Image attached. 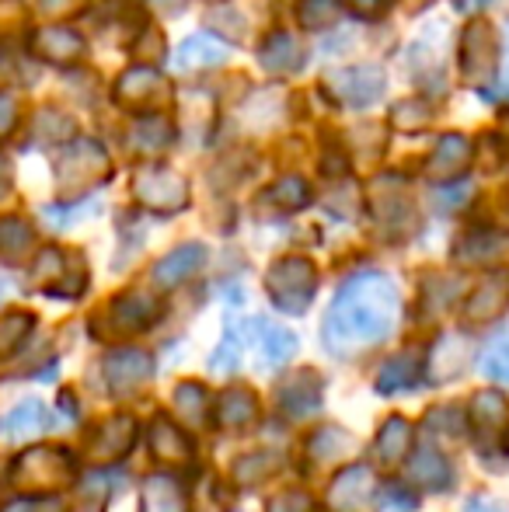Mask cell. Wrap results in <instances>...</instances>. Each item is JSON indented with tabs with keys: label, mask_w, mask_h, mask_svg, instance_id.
I'll return each mask as SVG.
<instances>
[{
	"label": "cell",
	"mask_w": 509,
	"mask_h": 512,
	"mask_svg": "<svg viewBox=\"0 0 509 512\" xmlns=\"http://www.w3.org/2000/svg\"><path fill=\"white\" fill-rule=\"evenodd\" d=\"M398 314L401 293L394 279L384 272H363L335 293L325 324H321V338L332 356H356V352L381 345L398 324Z\"/></svg>",
	"instance_id": "6da1fadb"
},
{
	"label": "cell",
	"mask_w": 509,
	"mask_h": 512,
	"mask_svg": "<svg viewBox=\"0 0 509 512\" xmlns=\"http://www.w3.org/2000/svg\"><path fill=\"white\" fill-rule=\"evenodd\" d=\"M112 161L109 150L98 140H67L56 157V192H60L63 203H77L81 196H88L91 189H98L102 182H109Z\"/></svg>",
	"instance_id": "7a4b0ae2"
},
{
	"label": "cell",
	"mask_w": 509,
	"mask_h": 512,
	"mask_svg": "<svg viewBox=\"0 0 509 512\" xmlns=\"http://www.w3.org/2000/svg\"><path fill=\"white\" fill-rule=\"evenodd\" d=\"M74 478V457L60 446H32V450L18 453L11 474H7V481L25 495H60Z\"/></svg>",
	"instance_id": "3957f363"
},
{
	"label": "cell",
	"mask_w": 509,
	"mask_h": 512,
	"mask_svg": "<svg viewBox=\"0 0 509 512\" xmlns=\"http://www.w3.org/2000/svg\"><path fill=\"white\" fill-rule=\"evenodd\" d=\"M265 290L283 314H304L311 307L314 293H318V269H314L311 258L286 255L272 262V269L265 272Z\"/></svg>",
	"instance_id": "277c9868"
},
{
	"label": "cell",
	"mask_w": 509,
	"mask_h": 512,
	"mask_svg": "<svg viewBox=\"0 0 509 512\" xmlns=\"http://www.w3.org/2000/svg\"><path fill=\"white\" fill-rule=\"evenodd\" d=\"M32 286L49 297L77 300L88 286V265L77 251L42 248L32 262Z\"/></svg>",
	"instance_id": "5b68a950"
},
{
	"label": "cell",
	"mask_w": 509,
	"mask_h": 512,
	"mask_svg": "<svg viewBox=\"0 0 509 512\" xmlns=\"http://www.w3.org/2000/svg\"><path fill=\"white\" fill-rule=\"evenodd\" d=\"M133 196L150 213L171 216L189 206V182H185V175L164 168V164H147L133 175Z\"/></svg>",
	"instance_id": "8992f818"
},
{
	"label": "cell",
	"mask_w": 509,
	"mask_h": 512,
	"mask_svg": "<svg viewBox=\"0 0 509 512\" xmlns=\"http://www.w3.org/2000/svg\"><path fill=\"white\" fill-rule=\"evenodd\" d=\"M457 60H461L464 81L475 84V88H485V84L496 77V70H499V39H496V28H492L485 18L471 21V25L464 28Z\"/></svg>",
	"instance_id": "52a82bcc"
},
{
	"label": "cell",
	"mask_w": 509,
	"mask_h": 512,
	"mask_svg": "<svg viewBox=\"0 0 509 512\" xmlns=\"http://www.w3.org/2000/svg\"><path fill=\"white\" fill-rule=\"evenodd\" d=\"M136 443V418L126 411H116L105 422H98L91 429L88 443H84V460L95 467H109L116 460H123Z\"/></svg>",
	"instance_id": "ba28073f"
},
{
	"label": "cell",
	"mask_w": 509,
	"mask_h": 512,
	"mask_svg": "<svg viewBox=\"0 0 509 512\" xmlns=\"http://www.w3.org/2000/svg\"><path fill=\"white\" fill-rule=\"evenodd\" d=\"M161 300L157 297H147V293H123L116 297L109 307L102 310L98 317V328L95 335H136V331H147L150 324L161 317Z\"/></svg>",
	"instance_id": "9c48e42d"
},
{
	"label": "cell",
	"mask_w": 509,
	"mask_h": 512,
	"mask_svg": "<svg viewBox=\"0 0 509 512\" xmlns=\"http://www.w3.org/2000/svg\"><path fill=\"white\" fill-rule=\"evenodd\" d=\"M112 98H116L119 108L126 112H154L157 105H164L168 91H164V77L154 70V63H136L129 67L123 77L112 88Z\"/></svg>",
	"instance_id": "30bf717a"
},
{
	"label": "cell",
	"mask_w": 509,
	"mask_h": 512,
	"mask_svg": "<svg viewBox=\"0 0 509 512\" xmlns=\"http://www.w3.org/2000/svg\"><path fill=\"white\" fill-rule=\"evenodd\" d=\"M401 185H405L401 178L384 175V178H377V182L370 185V199H367L377 227H384L391 237L408 234V230H412V223H415L412 203H408V196H405V189H401Z\"/></svg>",
	"instance_id": "8fae6325"
},
{
	"label": "cell",
	"mask_w": 509,
	"mask_h": 512,
	"mask_svg": "<svg viewBox=\"0 0 509 512\" xmlns=\"http://www.w3.org/2000/svg\"><path fill=\"white\" fill-rule=\"evenodd\" d=\"M384 70L381 67H346L328 74V91H332L335 102L346 108H367L384 95Z\"/></svg>",
	"instance_id": "7c38bea8"
},
{
	"label": "cell",
	"mask_w": 509,
	"mask_h": 512,
	"mask_svg": "<svg viewBox=\"0 0 509 512\" xmlns=\"http://www.w3.org/2000/svg\"><path fill=\"white\" fill-rule=\"evenodd\" d=\"M102 377L109 384V391L116 398L143 387L150 377H154V356L143 349H112L109 356L102 359Z\"/></svg>",
	"instance_id": "4fadbf2b"
},
{
	"label": "cell",
	"mask_w": 509,
	"mask_h": 512,
	"mask_svg": "<svg viewBox=\"0 0 509 512\" xmlns=\"http://www.w3.org/2000/svg\"><path fill=\"white\" fill-rule=\"evenodd\" d=\"M28 49H32V56H39L42 63L74 67V63H81L84 53H88V42H84V35H77L74 28L42 25L28 35Z\"/></svg>",
	"instance_id": "5bb4252c"
},
{
	"label": "cell",
	"mask_w": 509,
	"mask_h": 512,
	"mask_svg": "<svg viewBox=\"0 0 509 512\" xmlns=\"http://www.w3.org/2000/svg\"><path fill=\"white\" fill-rule=\"evenodd\" d=\"M279 411L293 422H304V418L318 415L321 401H325V384L314 370H297L276 387Z\"/></svg>",
	"instance_id": "9a60e30c"
},
{
	"label": "cell",
	"mask_w": 509,
	"mask_h": 512,
	"mask_svg": "<svg viewBox=\"0 0 509 512\" xmlns=\"http://www.w3.org/2000/svg\"><path fill=\"white\" fill-rule=\"evenodd\" d=\"M471 161H475V143L461 133L440 136V143L433 147L426 161V178L429 182H457L468 175Z\"/></svg>",
	"instance_id": "2e32d148"
},
{
	"label": "cell",
	"mask_w": 509,
	"mask_h": 512,
	"mask_svg": "<svg viewBox=\"0 0 509 512\" xmlns=\"http://www.w3.org/2000/svg\"><path fill=\"white\" fill-rule=\"evenodd\" d=\"M471 363V345L461 335H443L440 342L429 349V356L422 359V380L426 384H447V380L461 377Z\"/></svg>",
	"instance_id": "e0dca14e"
},
{
	"label": "cell",
	"mask_w": 509,
	"mask_h": 512,
	"mask_svg": "<svg viewBox=\"0 0 509 512\" xmlns=\"http://www.w3.org/2000/svg\"><path fill=\"white\" fill-rule=\"evenodd\" d=\"M374 471L367 464H353L346 471L335 474V481L328 485V509L332 512H360L374 499Z\"/></svg>",
	"instance_id": "ac0fdd59"
},
{
	"label": "cell",
	"mask_w": 509,
	"mask_h": 512,
	"mask_svg": "<svg viewBox=\"0 0 509 512\" xmlns=\"http://www.w3.org/2000/svg\"><path fill=\"white\" fill-rule=\"evenodd\" d=\"M509 304V276L506 272H492L485 283H478V290L464 304V321L468 324H492L506 314Z\"/></svg>",
	"instance_id": "d6986e66"
},
{
	"label": "cell",
	"mask_w": 509,
	"mask_h": 512,
	"mask_svg": "<svg viewBox=\"0 0 509 512\" xmlns=\"http://www.w3.org/2000/svg\"><path fill=\"white\" fill-rule=\"evenodd\" d=\"M147 446L150 453H154L157 464H192V443L189 436H185L182 429H178L175 422H171L168 415H157L154 422H150L147 429Z\"/></svg>",
	"instance_id": "ffe728a7"
},
{
	"label": "cell",
	"mask_w": 509,
	"mask_h": 512,
	"mask_svg": "<svg viewBox=\"0 0 509 512\" xmlns=\"http://www.w3.org/2000/svg\"><path fill=\"white\" fill-rule=\"evenodd\" d=\"M509 237L503 230H489V227H475L468 234H461V241L454 244V262L457 265H492L506 255Z\"/></svg>",
	"instance_id": "44dd1931"
},
{
	"label": "cell",
	"mask_w": 509,
	"mask_h": 512,
	"mask_svg": "<svg viewBox=\"0 0 509 512\" xmlns=\"http://www.w3.org/2000/svg\"><path fill=\"white\" fill-rule=\"evenodd\" d=\"M227 56H231V46H224L220 39H213V35H192V39H185L175 49L171 70L175 74H196V70H210L217 63H224Z\"/></svg>",
	"instance_id": "7402d4cb"
},
{
	"label": "cell",
	"mask_w": 509,
	"mask_h": 512,
	"mask_svg": "<svg viewBox=\"0 0 509 512\" xmlns=\"http://www.w3.org/2000/svg\"><path fill=\"white\" fill-rule=\"evenodd\" d=\"M408 478L426 492H447L454 485V467L433 443H422L408 460Z\"/></svg>",
	"instance_id": "603a6c76"
},
{
	"label": "cell",
	"mask_w": 509,
	"mask_h": 512,
	"mask_svg": "<svg viewBox=\"0 0 509 512\" xmlns=\"http://www.w3.org/2000/svg\"><path fill=\"white\" fill-rule=\"evenodd\" d=\"M203 262H206L203 244H196V241L178 244L175 251H168V255L154 265V283L164 286V290H171V286H178V283H185V279L196 276V272L203 269Z\"/></svg>",
	"instance_id": "cb8c5ba5"
},
{
	"label": "cell",
	"mask_w": 509,
	"mask_h": 512,
	"mask_svg": "<svg viewBox=\"0 0 509 512\" xmlns=\"http://www.w3.org/2000/svg\"><path fill=\"white\" fill-rule=\"evenodd\" d=\"M255 418H258V398H255L252 387L234 384V387H227V391L220 394V401H217V425L224 432L248 429V425H255Z\"/></svg>",
	"instance_id": "d4e9b609"
},
{
	"label": "cell",
	"mask_w": 509,
	"mask_h": 512,
	"mask_svg": "<svg viewBox=\"0 0 509 512\" xmlns=\"http://www.w3.org/2000/svg\"><path fill=\"white\" fill-rule=\"evenodd\" d=\"M171 136H175L171 119H164L161 112H143L140 119L129 126V147H133L136 154L157 157L171 147Z\"/></svg>",
	"instance_id": "484cf974"
},
{
	"label": "cell",
	"mask_w": 509,
	"mask_h": 512,
	"mask_svg": "<svg viewBox=\"0 0 509 512\" xmlns=\"http://www.w3.org/2000/svg\"><path fill=\"white\" fill-rule=\"evenodd\" d=\"M258 60L269 74H293L304 63V49H300V39L293 32H272L258 49Z\"/></svg>",
	"instance_id": "4316f807"
},
{
	"label": "cell",
	"mask_w": 509,
	"mask_h": 512,
	"mask_svg": "<svg viewBox=\"0 0 509 512\" xmlns=\"http://www.w3.org/2000/svg\"><path fill=\"white\" fill-rule=\"evenodd\" d=\"M140 512H189V499H185L182 485L168 474L143 481L140 495Z\"/></svg>",
	"instance_id": "83f0119b"
},
{
	"label": "cell",
	"mask_w": 509,
	"mask_h": 512,
	"mask_svg": "<svg viewBox=\"0 0 509 512\" xmlns=\"http://www.w3.org/2000/svg\"><path fill=\"white\" fill-rule=\"evenodd\" d=\"M408 450H412V422L401 415H391L381 425V432H377V443H374L377 460L394 467L408 457Z\"/></svg>",
	"instance_id": "f1b7e54d"
},
{
	"label": "cell",
	"mask_w": 509,
	"mask_h": 512,
	"mask_svg": "<svg viewBox=\"0 0 509 512\" xmlns=\"http://www.w3.org/2000/svg\"><path fill=\"white\" fill-rule=\"evenodd\" d=\"M415 380H422V356L419 352H405V356L387 359L377 373V391L381 394H401L408 387H415Z\"/></svg>",
	"instance_id": "f546056e"
},
{
	"label": "cell",
	"mask_w": 509,
	"mask_h": 512,
	"mask_svg": "<svg viewBox=\"0 0 509 512\" xmlns=\"http://www.w3.org/2000/svg\"><path fill=\"white\" fill-rule=\"evenodd\" d=\"M509 405L503 391H478L471 398V418H475V429L482 432L485 439L499 436V429L506 425Z\"/></svg>",
	"instance_id": "4dcf8cb0"
},
{
	"label": "cell",
	"mask_w": 509,
	"mask_h": 512,
	"mask_svg": "<svg viewBox=\"0 0 509 512\" xmlns=\"http://www.w3.org/2000/svg\"><path fill=\"white\" fill-rule=\"evenodd\" d=\"M255 335H258V349L265 352V366H283L286 359H293V352H297V335H293L290 328H276V324L269 321H252Z\"/></svg>",
	"instance_id": "1f68e13d"
},
{
	"label": "cell",
	"mask_w": 509,
	"mask_h": 512,
	"mask_svg": "<svg viewBox=\"0 0 509 512\" xmlns=\"http://www.w3.org/2000/svg\"><path fill=\"white\" fill-rule=\"evenodd\" d=\"M35 244V234L21 216H0V262L18 265L28 258Z\"/></svg>",
	"instance_id": "d6a6232c"
},
{
	"label": "cell",
	"mask_w": 509,
	"mask_h": 512,
	"mask_svg": "<svg viewBox=\"0 0 509 512\" xmlns=\"http://www.w3.org/2000/svg\"><path fill=\"white\" fill-rule=\"evenodd\" d=\"M349 453H356V439L346 429H339V425H325L307 443V457L318 460V464H332V460L349 457Z\"/></svg>",
	"instance_id": "836d02e7"
},
{
	"label": "cell",
	"mask_w": 509,
	"mask_h": 512,
	"mask_svg": "<svg viewBox=\"0 0 509 512\" xmlns=\"http://www.w3.org/2000/svg\"><path fill=\"white\" fill-rule=\"evenodd\" d=\"M262 199L269 206L283 209V213H297V209H304L311 203V189H307L304 178L286 175V178H279V182H272L269 189L262 192Z\"/></svg>",
	"instance_id": "e575fe53"
},
{
	"label": "cell",
	"mask_w": 509,
	"mask_h": 512,
	"mask_svg": "<svg viewBox=\"0 0 509 512\" xmlns=\"http://www.w3.org/2000/svg\"><path fill=\"white\" fill-rule=\"evenodd\" d=\"M276 471H279V453L262 450V453H248V457H241L238 464H234L231 478H234V485L252 488V485H262V481H269Z\"/></svg>",
	"instance_id": "d590c367"
},
{
	"label": "cell",
	"mask_w": 509,
	"mask_h": 512,
	"mask_svg": "<svg viewBox=\"0 0 509 512\" xmlns=\"http://www.w3.org/2000/svg\"><path fill=\"white\" fill-rule=\"evenodd\" d=\"M342 18V0H300L297 21L307 32H328Z\"/></svg>",
	"instance_id": "8d00e7d4"
},
{
	"label": "cell",
	"mask_w": 509,
	"mask_h": 512,
	"mask_svg": "<svg viewBox=\"0 0 509 512\" xmlns=\"http://www.w3.org/2000/svg\"><path fill=\"white\" fill-rule=\"evenodd\" d=\"M422 429L433 439H461V436H468V418H464V411L457 405H440L429 411Z\"/></svg>",
	"instance_id": "74e56055"
},
{
	"label": "cell",
	"mask_w": 509,
	"mask_h": 512,
	"mask_svg": "<svg viewBox=\"0 0 509 512\" xmlns=\"http://www.w3.org/2000/svg\"><path fill=\"white\" fill-rule=\"evenodd\" d=\"M42 425H46V411H42L39 401H25V405H18L7 415L4 429L11 439H32L42 432Z\"/></svg>",
	"instance_id": "f35d334b"
},
{
	"label": "cell",
	"mask_w": 509,
	"mask_h": 512,
	"mask_svg": "<svg viewBox=\"0 0 509 512\" xmlns=\"http://www.w3.org/2000/svg\"><path fill=\"white\" fill-rule=\"evenodd\" d=\"M175 415L189 425H206V391L192 380L175 387Z\"/></svg>",
	"instance_id": "ab89813d"
},
{
	"label": "cell",
	"mask_w": 509,
	"mask_h": 512,
	"mask_svg": "<svg viewBox=\"0 0 509 512\" xmlns=\"http://www.w3.org/2000/svg\"><path fill=\"white\" fill-rule=\"evenodd\" d=\"M32 328H35V317L25 314V310H11V314L0 317V359L11 356L32 335Z\"/></svg>",
	"instance_id": "60d3db41"
},
{
	"label": "cell",
	"mask_w": 509,
	"mask_h": 512,
	"mask_svg": "<svg viewBox=\"0 0 509 512\" xmlns=\"http://www.w3.org/2000/svg\"><path fill=\"white\" fill-rule=\"evenodd\" d=\"M478 366H482L485 377L499 380V384H509V331H499V335L485 345L482 363Z\"/></svg>",
	"instance_id": "b9f144b4"
},
{
	"label": "cell",
	"mask_w": 509,
	"mask_h": 512,
	"mask_svg": "<svg viewBox=\"0 0 509 512\" xmlns=\"http://www.w3.org/2000/svg\"><path fill=\"white\" fill-rule=\"evenodd\" d=\"M74 122L63 119V112H53V108H42L39 115H35V136H39L42 143H67L74 140Z\"/></svg>",
	"instance_id": "7bdbcfd3"
},
{
	"label": "cell",
	"mask_w": 509,
	"mask_h": 512,
	"mask_svg": "<svg viewBox=\"0 0 509 512\" xmlns=\"http://www.w3.org/2000/svg\"><path fill=\"white\" fill-rule=\"evenodd\" d=\"M429 105L426 102H419V98H408V102H401L398 108H394V115H391V122L398 129H405V133H415V129H422V126H429Z\"/></svg>",
	"instance_id": "ee69618b"
},
{
	"label": "cell",
	"mask_w": 509,
	"mask_h": 512,
	"mask_svg": "<svg viewBox=\"0 0 509 512\" xmlns=\"http://www.w3.org/2000/svg\"><path fill=\"white\" fill-rule=\"evenodd\" d=\"M238 366H241V338H238V331H227L224 342H220V349L210 356V370L234 373Z\"/></svg>",
	"instance_id": "f6af8a7d"
},
{
	"label": "cell",
	"mask_w": 509,
	"mask_h": 512,
	"mask_svg": "<svg viewBox=\"0 0 509 512\" xmlns=\"http://www.w3.org/2000/svg\"><path fill=\"white\" fill-rule=\"evenodd\" d=\"M0 512H67L60 495H21V499L0 506Z\"/></svg>",
	"instance_id": "bcb514c9"
},
{
	"label": "cell",
	"mask_w": 509,
	"mask_h": 512,
	"mask_svg": "<svg viewBox=\"0 0 509 512\" xmlns=\"http://www.w3.org/2000/svg\"><path fill=\"white\" fill-rule=\"evenodd\" d=\"M381 506L384 512H412L419 506V495L408 492L405 485H384L381 488Z\"/></svg>",
	"instance_id": "7dc6e473"
},
{
	"label": "cell",
	"mask_w": 509,
	"mask_h": 512,
	"mask_svg": "<svg viewBox=\"0 0 509 512\" xmlns=\"http://www.w3.org/2000/svg\"><path fill=\"white\" fill-rule=\"evenodd\" d=\"M265 512H314V499L307 492H300V488H290V492L269 499Z\"/></svg>",
	"instance_id": "c3c4849f"
},
{
	"label": "cell",
	"mask_w": 509,
	"mask_h": 512,
	"mask_svg": "<svg viewBox=\"0 0 509 512\" xmlns=\"http://www.w3.org/2000/svg\"><path fill=\"white\" fill-rule=\"evenodd\" d=\"M21 122V105L11 91H0V136H11Z\"/></svg>",
	"instance_id": "681fc988"
},
{
	"label": "cell",
	"mask_w": 509,
	"mask_h": 512,
	"mask_svg": "<svg viewBox=\"0 0 509 512\" xmlns=\"http://www.w3.org/2000/svg\"><path fill=\"white\" fill-rule=\"evenodd\" d=\"M88 7V0H39V11L46 18H74Z\"/></svg>",
	"instance_id": "f907efd6"
},
{
	"label": "cell",
	"mask_w": 509,
	"mask_h": 512,
	"mask_svg": "<svg viewBox=\"0 0 509 512\" xmlns=\"http://www.w3.org/2000/svg\"><path fill=\"white\" fill-rule=\"evenodd\" d=\"M342 4H349V11L360 14V18H381L387 14V7H391V0H342Z\"/></svg>",
	"instance_id": "816d5d0a"
},
{
	"label": "cell",
	"mask_w": 509,
	"mask_h": 512,
	"mask_svg": "<svg viewBox=\"0 0 509 512\" xmlns=\"http://www.w3.org/2000/svg\"><path fill=\"white\" fill-rule=\"evenodd\" d=\"M136 56L140 60H147V63H157L164 56V39H161V32H150V42L143 46V42H136Z\"/></svg>",
	"instance_id": "f5cc1de1"
},
{
	"label": "cell",
	"mask_w": 509,
	"mask_h": 512,
	"mask_svg": "<svg viewBox=\"0 0 509 512\" xmlns=\"http://www.w3.org/2000/svg\"><path fill=\"white\" fill-rule=\"evenodd\" d=\"M464 512H509V506L506 502H496V499H471Z\"/></svg>",
	"instance_id": "db71d44e"
},
{
	"label": "cell",
	"mask_w": 509,
	"mask_h": 512,
	"mask_svg": "<svg viewBox=\"0 0 509 512\" xmlns=\"http://www.w3.org/2000/svg\"><path fill=\"white\" fill-rule=\"evenodd\" d=\"M11 192V164L7 161H0V199Z\"/></svg>",
	"instance_id": "11a10c76"
},
{
	"label": "cell",
	"mask_w": 509,
	"mask_h": 512,
	"mask_svg": "<svg viewBox=\"0 0 509 512\" xmlns=\"http://www.w3.org/2000/svg\"><path fill=\"white\" fill-rule=\"evenodd\" d=\"M4 293H7V283H4V279H0V300H4Z\"/></svg>",
	"instance_id": "9f6ffc18"
},
{
	"label": "cell",
	"mask_w": 509,
	"mask_h": 512,
	"mask_svg": "<svg viewBox=\"0 0 509 512\" xmlns=\"http://www.w3.org/2000/svg\"><path fill=\"white\" fill-rule=\"evenodd\" d=\"M506 443H509V439H506Z\"/></svg>",
	"instance_id": "6f0895ef"
}]
</instances>
